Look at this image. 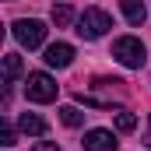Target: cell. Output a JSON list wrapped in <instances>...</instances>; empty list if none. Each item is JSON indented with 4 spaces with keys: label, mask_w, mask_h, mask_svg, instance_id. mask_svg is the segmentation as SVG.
I'll use <instances>...</instances> for the list:
<instances>
[{
    "label": "cell",
    "mask_w": 151,
    "mask_h": 151,
    "mask_svg": "<svg viewBox=\"0 0 151 151\" xmlns=\"http://www.w3.org/2000/svg\"><path fill=\"white\" fill-rule=\"evenodd\" d=\"M113 56L123 67H134V70H141V67L148 63V49H144V42L137 35H119L113 42Z\"/></svg>",
    "instance_id": "cell-1"
},
{
    "label": "cell",
    "mask_w": 151,
    "mask_h": 151,
    "mask_svg": "<svg viewBox=\"0 0 151 151\" xmlns=\"http://www.w3.org/2000/svg\"><path fill=\"white\" fill-rule=\"evenodd\" d=\"M56 91H60V84L49 74H42V70H32V74L25 77V95H28V102H53Z\"/></svg>",
    "instance_id": "cell-2"
},
{
    "label": "cell",
    "mask_w": 151,
    "mask_h": 151,
    "mask_svg": "<svg viewBox=\"0 0 151 151\" xmlns=\"http://www.w3.org/2000/svg\"><path fill=\"white\" fill-rule=\"evenodd\" d=\"M109 28H113V18L106 11H99V7H91V11H84L77 18V35L81 39H102Z\"/></svg>",
    "instance_id": "cell-3"
},
{
    "label": "cell",
    "mask_w": 151,
    "mask_h": 151,
    "mask_svg": "<svg viewBox=\"0 0 151 151\" xmlns=\"http://www.w3.org/2000/svg\"><path fill=\"white\" fill-rule=\"evenodd\" d=\"M14 39L25 49H39L46 42V25L35 21V18H21V21H14Z\"/></svg>",
    "instance_id": "cell-4"
},
{
    "label": "cell",
    "mask_w": 151,
    "mask_h": 151,
    "mask_svg": "<svg viewBox=\"0 0 151 151\" xmlns=\"http://www.w3.org/2000/svg\"><path fill=\"white\" fill-rule=\"evenodd\" d=\"M81 144H84V151H116L119 148V141H116L113 130H88Z\"/></svg>",
    "instance_id": "cell-5"
},
{
    "label": "cell",
    "mask_w": 151,
    "mask_h": 151,
    "mask_svg": "<svg viewBox=\"0 0 151 151\" xmlns=\"http://www.w3.org/2000/svg\"><path fill=\"white\" fill-rule=\"evenodd\" d=\"M49 67H70L74 63V46H67V42H53V46H46V56H42Z\"/></svg>",
    "instance_id": "cell-6"
},
{
    "label": "cell",
    "mask_w": 151,
    "mask_h": 151,
    "mask_svg": "<svg viewBox=\"0 0 151 151\" xmlns=\"http://www.w3.org/2000/svg\"><path fill=\"white\" fill-rule=\"evenodd\" d=\"M119 7H123V14H127L130 25H144V18H148L144 0H119Z\"/></svg>",
    "instance_id": "cell-7"
},
{
    "label": "cell",
    "mask_w": 151,
    "mask_h": 151,
    "mask_svg": "<svg viewBox=\"0 0 151 151\" xmlns=\"http://www.w3.org/2000/svg\"><path fill=\"white\" fill-rule=\"evenodd\" d=\"M18 127H21L25 134H32V137H42V134H46V119H42V116H35V113H21Z\"/></svg>",
    "instance_id": "cell-8"
},
{
    "label": "cell",
    "mask_w": 151,
    "mask_h": 151,
    "mask_svg": "<svg viewBox=\"0 0 151 151\" xmlns=\"http://www.w3.org/2000/svg\"><path fill=\"white\" fill-rule=\"evenodd\" d=\"M18 74H21V56H18V53H7V56H4V81L11 84Z\"/></svg>",
    "instance_id": "cell-9"
},
{
    "label": "cell",
    "mask_w": 151,
    "mask_h": 151,
    "mask_svg": "<svg viewBox=\"0 0 151 151\" xmlns=\"http://www.w3.org/2000/svg\"><path fill=\"white\" fill-rule=\"evenodd\" d=\"M60 119H63V127H81V123H84V113H81L77 106H63V109H60Z\"/></svg>",
    "instance_id": "cell-10"
},
{
    "label": "cell",
    "mask_w": 151,
    "mask_h": 151,
    "mask_svg": "<svg viewBox=\"0 0 151 151\" xmlns=\"http://www.w3.org/2000/svg\"><path fill=\"white\" fill-rule=\"evenodd\" d=\"M134 127H137V116H134V113H127V109H119V113H116V130L130 134Z\"/></svg>",
    "instance_id": "cell-11"
},
{
    "label": "cell",
    "mask_w": 151,
    "mask_h": 151,
    "mask_svg": "<svg viewBox=\"0 0 151 151\" xmlns=\"http://www.w3.org/2000/svg\"><path fill=\"white\" fill-rule=\"evenodd\" d=\"M53 21H56V28H63V25L74 21V11H70L67 4H60V7H53Z\"/></svg>",
    "instance_id": "cell-12"
},
{
    "label": "cell",
    "mask_w": 151,
    "mask_h": 151,
    "mask_svg": "<svg viewBox=\"0 0 151 151\" xmlns=\"http://www.w3.org/2000/svg\"><path fill=\"white\" fill-rule=\"evenodd\" d=\"M0 144H4V148H11V144H14V130H11L7 123H4V130H0Z\"/></svg>",
    "instance_id": "cell-13"
},
{
    "label": "cell",
    "mask_w": 151,
    "mask_h": 151,
    "mask_svg": "<svg viewBox=\"0 0 151 151\" xmlns=\"http://www.w3.org/2000/svg\"><path fill=\"white\" fill-rule=\"evenodd\" d=\"M32 151H60V148H56V144H49V141H39Z\"/></svg>",
    "instance_id": "cell-14"
},
{
    "label": "cell",
    "mask_w": 151,
    "mask_h": 151,
    "mask_svg": "<svg viewBox=\"0 0 151 151\" xmlns=\"http://www.w3.org/2000/svg\"><path fill=\"white\" fill-rule=\"evenodd\" d=\"M144 144L151 148V119H148V137H144Z\"/></svg>",
    "instance_id": "cell-15"
}]
</instances>
